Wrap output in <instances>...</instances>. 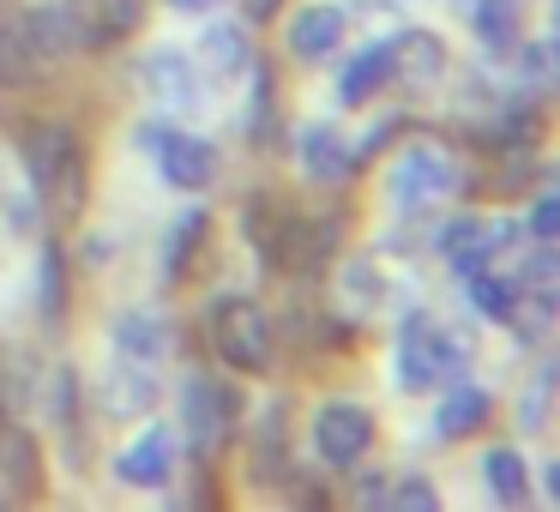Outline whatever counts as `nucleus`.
<instances>
[{"mask_svg":"<svg viewBox=\"0 0 560 512\" xmlns=\"http://www.w3.org/2000/svg\"><path fill=\"white\" fill-rule=\"evenodd\" d=\"M206 331H211V350L223 356L230 368L242 374H266L271 368V314L254 302V295H218L206 307Z\"/></svg>","mask_w":560,"mask_h":512,"instance_id":"nucleus-1","label":"nucleus"},{"mask_svg":"<svg viewBox=\"0 0 560 512\" xmlns=\"http://www.w3.org/2000/svg\"><path fill=\"white\" fill-rule=\"evenodd\" d=\"M85 158H79V139H73V127H61V121H43L37 133L25 139V175H31V187H37L43 199H49L55 211H79V194H85Z\"/></svg>","mask_w":560,"mask_h":512,"instance_id":"nucleus-2","label":"nucleus"},{"mask_svg":"<svg viewBox=\"0 0 560 512\" xmlns=\"http://www.w3.org/2000/svg\"><path fill=\"white\" fill-rule=\"evenodd\" d=\"M464 344H452L428 314H410L398 326V386L404 392H434L446 380H458Z\"/></svg>","mask_w":560,"mask_h":512,"instance_id":"nucleus-3","label":"nucleus"},{"mask_svg":"<svg viewBox=\"0 0 560 512\" xmlns=\"http://www.w3.org/2000/svg\"><path fill=\"white\" fill-rule=\"evenodd\" d=\"M386 187H392V206L398 211H434L440 199L458 194V163H452V151L416 139V146H404V158L392 163Z\"/></svg>","mask_w":560,"mask_h":512,"instance_id":"nucleus-4","label":"nucleus"},{"mask_svg":"<svg viewBox=\"0 0 560 512\" xmlns=\"http://www.w3.org/2000/svg\"><path fill=\"white\" fill-rule=\"evenodd\" d=\"M145 139L151 151H158V170L170 187H182V194H199V187L218 182V146L199 133H182V127H163V121H145Z\"/></svg>","mask_w":560,"mask_h":512,"instance_id":"nucleus-5","label":"nucleus"},{"mask_svg":"<svg viewBox=\"0 0 560 512\" xmlns=\"http://www.w3.org/2000/svg\"><path fill=\"white\" fill-rule=\"evenodd\" d=\"M230 422H235V392H230V386H211L206 374L187 380V392H182V434H187V452H194V458H211V452L230 440Z\"/></svg>","mask_w":560,"mask_h":512,"instance_id":"nucleus-6","label":"nucleus"},{"mask_svg":"<svg viewBox=\"0 0 560 512\" xmlns=\"http://www.w3.org/2000/svg\"><path fill=\"white\" fill-rule=\"evenodd\" d=\"M368 446H374V416H368L362 404H319L314 410V452L331 470L362 464Z\"/></svg>","mask_w":560,"mask_h":512,"instance_id":"nucleus-7","label":"nucleus"},{"mask_svg":"<svg viewBox=\"0 0 560 512\" xmlns=\"http://www.w3.org/2000/svg\"><path fill=\"white\" fill-rule=\"evenodd\" d=\"M145 85H151V97L163 103V109H175V115H194L199 103H206V85H199V61L194 55H182V49H151L145 55Z\"/></svg>","mask_w":560,"mask_h":512,"instance_id":"nucleus-8","label":"nucleus"},{"mask_svg":"<svg viewBox=\"0 0 560 512\" xmlns=\"http://www.w3.org/2000/svg\"><path fill=\"white\" fill-rule=\"evenodd\" d=\"M331 247H338V223L290 218V223H278V242H271L266 254H271V266H283V271H319Z\"/></svg>","mask_w":560,"mask_h":512,"instance_id":"nucleus-9","label":"nucleus"},{"mask_svg":"<svg viewBox=\"0 0 560 512\" xmlns=\"http://www.w3.org/2000/svg\"><path fill=\"white\" fill-rule=\"evenodd\" d=\"M386 61H392V79L398 85H440L446 79V43L434 37V31H398V37L386 43Z\"/></svg>","mask_w":560,"mask_h":512,"instance_id":"nucleus-10","label":"nucleus"},{"mask_svg":"<svg viewBox=\"0 0 560 512\" xmlns=\"http://www.w3.org/2000/svg\"><path fill=\"white\" fill-rule=\"evenodd\" d=\"M343 31H350V19H343V7H326V0H314V7H302V13L290 19V55L307 67H319L326 55L343 49Z\"/></svg>","mask_w":560,"mask_h":512,"instance_id":"nucleus-11","label":"nucleus"},{"mask_svg":"<svg viewBox=\"0 0 560 512\" xmlns=\"http://www.w3.org/2000/svg\"><path fill=\"white\" fill-rule=\"evenodd\" d=\"M175 350V331L163 314H151V307H133V314L115 319V356L121 362H139V368H163Z\"/></svg>","mask_w":560,"mask_h":512,"instance_id":"nucleus-12","label":"nucleus"},{"mask_svg":"<svg viewBox=\"0 0 560 512\" xmlns=\"http://www.w3.org/2000/svg\"><path fill=\"white\" fill-rule=\"evenodd\" d=\"M115 476H121L127 488H163L175 476V434L170 428H145V434L115 458Z\"/></svg>","mask_w":560,"mask_h":512,"instance_id":"nucleus-13","label":"nucleus"},{"mask_svg":"<svg viewBox=\"0 0 560 512\" xmlns=\"http://www.w3.org/2000/svg\"><path fill=\"white\" fill-rule=\"evenodd\" d=\"M295 151H302V175H307V182H331V187H338V182H350V175H355V151H350V139H343L331 121L302 127V146H295Z\"/></svg>","mask_w":560,"mask_h":512,"instance_id":"nucleus-14","label":"nucleus"},{"mask_svg":"<svg viewBox=\"0 0 560 512\" xmlns=\"http://www.w3.org/2000/svg\"><path fill=\"white\" fill-rule=\"evenodd\" d=\"M19 25H25L31 49L43 55V67L61 61V55H73L79 43H85V19H79L73 7H25V13H19Z\"/></svg>","mask_w":560,"mask_h":512,"instance_id":"nucleus-15","label":"nucleus"},{"mask_svg":"<svg viewBox=\"0 0 560 512\" xmlns=\"http://www.w3.org/2000/svg\"><path fill=\"white\" fill-rule=\"evenodd\" d=\"M103 410L121 416V422L151 416L158 410V368H139V362H121V356H115V368L103 374Z\"/></svg>","mask_w":560,"mask_h":512,"instance_id":"nucleus-16","label":"nucleus"},{"mask_svg":"<svg viewBox=\"0 0 560 512\" xmlns=\"http://www.w3.org/2000/svg\"><path fill=\"white\" fill-rule=\"evenodd\" d=\"M386 85H392L386 43H368V49H355L350 61H343V73H338V103H343V109H362V103H374Z\"/></svg>","mask_w":560,"mask_h":512,"instance_id":"nucleus-17","label":"nucleus"},{"mask_svg":"<svg viewBox=\"0 0 560 512\" xmlns=\"http://www.w3.org/2000/svg\"><path fill=\"white\" fill-rule=\"evenodd\" d=\"M199 73H211V79L254 73V37L242 25H206V37H199Z\"/></svg>","mask_w":560,"mask_h":512,"instance_id":"nucleus-18","label":"nucleus"},{"mask_svg":"<svg viewBox=\"0 0 560 512\" xmlns=\"http://www.w3.org/2000/svg\"><path fill=\"white\" fill-rule=\"evenodd\" d=\"M43 73V55L31 49L19 13H0V91H19V85H37Z\"/></svg>","mask_w":560,"mask_h":512,"instance_id":"nucleus-19","label":"nucleus"},{"mask_svg":"<svg viewBox=\"0 0 560 512\" xmlns=\"http://www.w3.org/2000/svg\"><path fill=\"white\" fill-rule=\"evenodd\" d=\"M464 295L476 302V314L482 319H500V326H518V307H524V290L518 278H500V271H470L464 278Z\"/></svg>","mask_w":560,"mask_h":512,"instance_id":"nucleus-20","label":"nucleus"},{"mask_svg":"<svg viewBox=\"0 0 560 512\" xmlns=\"http://www.w3.org/2000/svg\"><path fill=\"white\" fill-rule=\"evenodd\" d=\"M482 422H488V392L482 386H452L446 404H440V416H434L440 440H464V434H476Z\"/></svg>","mask_w":560,"mask_h":512,"instance_id":"nucleus-21","label":"nucleus"},{"mask_svg":"<svg viewBox=\"0 0 560 512\" xmlns=\"http://www.w3.org/2000/svg\"><path fill=\"white\" fill-rule=\"evenodd\" d=\"M482 482L500 507H524V500H530V476H524V458L512 446H494L482 458Z\"/></svg>","mask_w":560,"mask_h":512,"instance_id":"nucleus-22","label":"nucleus"},{"mask_svg":"<svg viewBox=\"0 0 560 512\" xmlns=\"http://www.w3.org/2000/svg\"><path fill=\"white\" fill-rule=\"evenodd\" d=\"M470 31L482 37V49H518V0H476Z\"/></svg>","mask_w":560,"mask_h":512,"instance_id":"nucleus-23","label":"nucleus"},{"mask_svg":"<svg viewBox=\"0 0 560 512\" xmlns=\"http://www.w3.org/2000/svg\"><path fill=\"white\" fill-rule=\"evenodd\" d=\"M0 470H7V482L25 494V488H37V440L25 434V428H13L7 416H0Z\"/></svg>","mask_w":560,"mask_h":512,"instance_id":"nucleus-24","label":"nucleus"},{"mask_svg":"<svg viewBox=\"0 0 560 512\" xmlns=\"http://www.w3.org/2000/svg\"><path fill=\"white\" fill-rule=\"evenodd\" d=\"M206 230H211L206 211H182V218L170 223V235H163V271H170V278H182V271L194 266V254H199V242H206Z\"/></svg>","mask_w":560,"mask_h":512,"instance_id":"nucleus-25","label":"nucleus"},{"mask_svg":"<svg viewBox=\"0 0 560 512\" xmlns=\"http://www.w3.org/2000/svg\"><path fill=\"white\" fill-rule=\"evenodd\" d=\"M61 314H67V266H61V247L43 242V319L61 326Z\"/></svg>","mask_w":560,"mask_h":512,"instance_id":"nucleus-26","label":"nucleus"},{"mask_svg":"<svg viewBox=\"0 0 560 512\" xmlns=\"http://www.w3.org/2000/svg\"><path fill=\"white\" fill-rule=\"evenodd\" d=\"M548 410H555V368H542V374H536V386L518 398L524 434H542V428H548Z\"/></svg>","mask_w":560,"mask_h":512,"instance_id":"nucleus-27","label":"nucleus"},{"mask_svg":"<svg viewBox=\"0 0 560 512\" xmlns=\"http://www.w3.org/2000/svg\"><path fill=\"white\" fill-rule=\"evenodd\" d=\"M133 19H139V0H103V13H97V25H91V37L115 43L121 31H133Z\"/></svg>","mask_w":560,"mask_h":512,"instance_id":"nucleus-28","label":"nucleus"},{"mask_svg":"<svg viewBox=\"0 0 560 512\" xmlns=\"http://www.w3.org/2000/svg\"><path fill=\"white\" fill-rule=\"evenodd\" d=\"M392 507H398V512H434V507H440V494L422 482V476H404V482L392 488Z\"/></svg>","mask_w":560,"mask_h":512,"instance_id":"nucleus-29","label":"nucleus"},{"mask_svg":"<svg viewBox=\"0 0 560 512\" xmlns=\"http://www.w3.org/2000/svg\"><path fill=\"white\" fill-rule=\"evenodd\" d=\"M560 206H555V194H542V199H536V206H530V218H524V230H530V242H548V247H555V230H560Z\"/></svg>","mask_w":560,"mask_h":512,"instance_id":"nucleus-30","label":"nucleus"},{"mask_svg":"<svg viewBox=\"0 0 560 512\" xmlns=\"http://www.w3.org/2000/svg\"><path fill=\"white\" fill-rule=\"evenodd\" d=\"M518 61L530 67L536 85H548V73H555V49H548V43H524V37H518Z\"/></svg>","mask_w":560,"mask_h":512,"instance_id":"nucleus-31","label":"nucleus"},{"mask_svg":"<svg viewBox=\"0 0 560 512\" xmlns=\"http://www.w3.org/2000/svg\"><path fill=\"white\" fill-rule=\"evenodd\" d=\"M278 7H283V0H242V13L254 19V25H266V19H278Z\"/></svg>","mask_w":560,"mask_h":512,"instance_id":"nucleus-32","label":"nucleus"},{"mask_svg":"<svg viewBox=\"0 0 560 512\" xmlns=\"http://www.w3.org/2000/svg\"><path fill=\"white\" fill-rule=\"evenodd\" d=\"M542 494L560 500V470H555V464H542Z\"/></svg>","mask_w":560,"mask_h":512,"instance_id":"nucleus-33","label":"nucleus"},{"mask_svg":"<svg viewBox=\"0 0 560 512\" xmlns=\"http://www.w3.org/2000/svg\"><path fill=\"white\" fill-rule=\"evenodd\" d=\"M170 7H182V13H206V7H218V0H170Z\"/></svg>","mask_w":560,"mask_h":512,"instance_id":"nucleus-34","label":"nucleus"}]
</instances>
